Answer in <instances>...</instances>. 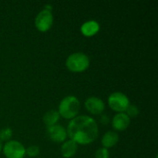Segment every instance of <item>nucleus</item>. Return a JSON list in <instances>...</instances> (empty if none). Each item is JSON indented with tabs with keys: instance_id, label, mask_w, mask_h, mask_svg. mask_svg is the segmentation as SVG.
<instances>
[{
	"instance_id": "14",
	"label": "nucleus",
	"mask_w": 158,
	"mask_h": 158,
	"mask_svg": "<svg viewBox=\"0 0 158 158\" xmlns=\"http://www.w3.org/2000/svg\"><path fill=\"white\" fill-rule=\"evenodd\" d=\"M12 137V130L10 128H5L0 131V142L6 141L8 142Z\"/></svg>"
},
{
	"instance_id": "5",
	"label": "nucleus",
	"mask_w": 158,
	"mask_h": 158,
	"mask_svg": "<svg viewBox=\"0 0 158 158\" xmlns=\"http://www.w3.org/2000/svg\"><path fill=\"white\" fill-rule=\"evenodd\" d=\"M54 23V17L52 14V11L44 9L40 11L34 20V24L36 29L41 32H46L48 31Z\"/></svg>"
},
{
	"instance_id": "17",
	"label": "nucleus",
	"mask_w": 158,
	"mask_h": 158,
	"mask_svg": "<svg viewBox=\"0 0 158 158\" xmlns=\"http://www.w3.org/2000/svg\"><path fill=\"white\" fill-rule=\"evenodd\" d=\"M94 158H109V151L106 148H100L95 152Z\"/></svg>"
},
{
	"instance_id": "7",
	"label": "nucleus",
	"mask_w": 158,
	"mask_h": 158,
	"mask_svg": "<svg viewBox=\"0 0 158 158\" xmlns=\"http://www.w3.org/2000/svg\"><path fill=\"white\" fill-rule=\"evenodd\" d=\"M46 134H47L48 138L54 143H63L67 140V137H68L66 129L58 124L47 127Z\"/></svg>"
},
{
	"instance_id": "6",
	"label": "nucleus",
	"mask_w": 158,
	"mask_h": 158,
	"mask_svg": "<svg viewBox=\"0 0 158 158\" xmlns=\"http://www.w3.org/2000/svg\"><path fill=\"white\" fill-rule=\"evenodd\" d=\"M3 153L6 158H24L25 147L18 141H8L3 147Z\"/></svg>"
},
{
	"instance_id": "19",
	"label": "nucleus",
	"mask_w": 158,
	"mask_h": 158,
	"mask_svg": "<svg viewBox=\"0 0 158 158\" xmlns=\"http://www.w3.org/2000/svg\"><path fill=\"white\" fill-rule=\"evenodd\" d=\"M2 149H3V146H2V143L0 142V153H1V151H2Z\"/></svg>"
},
{
	"instance_id": "15",
	"label": "nucleus",
	"mask_w": 158,
	"mask_h": 158,
	"mask_svg": "<svg viewBox=\"0 0 158 158\" xmlns=\"http://www.w3.org/2000/svg\"><path fill=\"white\" fill-rule=\"evenodd\" d=\"M126 115L131 118H135L139 115L140 111H139V108L134 106V105H130L127 108V110L125 111Z\"/></svg>"
},
{
	"instance_id": "18",
	"label": "nucleus",
	"mask_w": 158,
	"mask_h": 158,
	"mask_svg": "<svg viewBox=\"0 0 158 158\" xmlns=\"http://www.w3.org/2000/svg\"><path fill=\"white\" fill-rule=\"evenodd\" d=\"M100 121H101V123H102L103 125H106V124H108V123H109L110 119H109L108 116H106V115H103V116L101 117V118H100Z\"/></svg>"
},
{
	"instance_id": "13",
	"label": "nucleus",
	"mask_w": 158,
	"mask_h": 158,
	"mask_svg": "<svg viewBox=\"0 0 158 158\" xmlns=\"http://www.w3.org/2000/svg\"><path fill=\"white\" fill-rule=\"evenodd\" d=\"M59 118H60V116L56 110H49L44 115L43 121L46 125V127H50V126L57 124Z\"/></svg>"
},
{
	"instance_id": "10",
	"label": "nucleus",
	"mask_w": 158,
	"mask_h": 158,
	"mask_svg": "<svg viewBox=\"0 0 158 158\" xmlns=\"http://www.w3.org/2000/svg\"><path fill=\"white\" fill-rule=\"evenodd\" d=\"M100 30V25L96 20H88L84 22L81 27V32L86 37H92L95 35Z\"/></svg>"
},
{
	"instance_id": "4",
	"label": "nucleus",
	"mask_w": 158,
	"mask_h": 158,
	"mask_svg": "<svg viewBox=\"0 0 158 158\" xmlns=\"http://www.w3.org/2000/svg\"><path fill=\"white\" fill-rule=\"evenodd\" d=\"M109 107L117 113H125L130 104L128 96L120 92H115L111 94L107 100Z\"/></svg>"
},
{
	"instance_id": "12",
	"label": "nucleus",
	"mask_w": 158,
	"mask_h": 158,
	"mask_svg": "<svg viewBox=\"0 0 158 158\" xmlns=\"http://www.w3.org/2000/svg\"><path fill=\"white\" fill-rule=\"evenodd\" d=\"M118 141H119L118 134L116 131H109L104 134V136L102 137L101 143H102L104 148L108 149V148L114 147L118 143Z\"/></svg>"
},
{
	"instance_id": "8",
	"label": "nucleus",
	"mask_w": 158,
	"mask_h": 158,
	"mask_svg": "<svg viewBox=\"0 0 158 158\" xmlns=\"http://www.w3.org/2000/svg\"><path fill=\"white\" fill-rule=\"evenodd\" d=\"M85 108L92 115H100L104 112L106 105L104 101L96 96H92L87 98L85 101Z\"/></svg>"
},
{
	"instance_id": "1",
	"label": "nucleus",
	"mask_w": 158,
	"mask_h": 158,
	"mask_svg": "<svg viewBox=\"0 0 158 158\" xmlns=\"http://www.w3.org/2000/svg\"><path fill=\"white\" fill-rule=\"evenodd\" d=\"M67 134L77 144L87 145L94 143L99 133L97 122L89 116H77L68 124Z\"/></svg>"
},
{
	"instance_id": "2",
	"label": "nucleus",
	"mask_w": 158,
	"mask_h": 158,
	"mask_svg": "<svg viewBox=\"0 0 158 158\" xmlns=\"http://www.w3.org/2000/svg\"><path fill=\"white\" fill-rule=\"evenodd\" d=\"M81 108L80 101L73 95H69L63 98L58 106V114L66 119H72L77 117Z\"/></svg>"
},
{
	"instance_id": "9",
	"label": "nucleus",
	"mask_w": 158,
	"mask_h": 158,
	"mask_svg": "<svg viewBox=\"0 0 158 158\" xmlns=\"http://www.w3.org/2000/svg\"><path fill=\"white\" fill-rule=\"evenodd\" d=\"M112 127L117 131H123L127 130L131 124V118L126 113H118L112 118Z\"/></svg>"
},
{
	"instance_id": "11",
	"label": "nucleus",
	"mask_w": 158,
	"mask_h": 158,
	"mask_svg": "<svg viewBox=\"0 0 158 158\" xmlns=\"http://www.w3.org/2000/svg\"><path fill=\"white\" fill-rule=\"evenodd\" d=\"M78 151V144L71 140H66L61 145V155L64 158L73 157Z\"/></svg>"
},
{
	"instance_id": "3",
	"label": "nucleus",
	"mask_w": 158,
	"mask_h": 158,
	"mask_svg": "<svg viewBox=\"0 0 158 158\" xmlns=\"http://www.w3.org/2000/svg\"><path fill=\"white\" fill-rule=\"evenodd\" d=\"M90 66V58L87 55L77 52L69 55L66 60V67L67 69L75 73L83 72L85 71Z\"/></svg>"
},
{
	"instance_id": "16",
	"label": "nucleus",
	"mask_w": 158,
	"mask_h": 158,
	"mask_svg": "<svg viewBox=\"0 0 158 158\" xmlns=\"http://www.w3.org/2000/svg\"><path fill=\"white\" fill-rule=\"evenodd\" d=\"M25 154L30 157H36L40 154V149L37 145H31L25 150Z\"/></svg>"
}]
</instances>
